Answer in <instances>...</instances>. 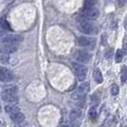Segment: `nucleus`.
<instances>
[{"instance_id":"1","label":"nucleus","mask_w":127,"mask_h":127,"mask_svg":"<svg viewBox=\"0 0 127 127\" xmlns=\"http://www.w3.org/2000/svg\"><path fill=\"white\" fill-rule=\"evenodd\" d=\"M78 29L80 30V32L86 34H93L96 32V28L92 23H90L88 20L85 19H82L78 22Z\"/></svg>"},{"instance_id":"2","label":"nucleus","mask_w":127,"mask_h":127,"mask_svg":"<svg viewBox=\"0 0 127 127\" xmlns=\"http://www.w3.org/2000/svg\"><path fill=\"white\" fill-rule=\"evenodd\" d=\"M99 15V11L96 8H84L81 13V16L85 20H95Z\"/></svg>"},{"instance_id":"3","label":"nucleus","mask_w":127,"mask_h":127,"mask_svg":"<svg viewBox=\"0 0 127 127\" xmlns=\"http://www.w3.org/2000/svg\"><path fill=\"white\" fill-rule=\"evenodd\" d=\"M73 67H74V70L76 72L78 80L83 81L86 78V76H87V72H88L87 68L84 65H82V64L76 63V62L73 63Z\"/></svg>"},{"instance_id":"4","label":"nucleus","mask_w":127,"mask_h":127,"mask_svg":"<svg viewBox=\"0 0 127 127\" xmlns=\"http://www.w3.org/2000/svg\"><path fill=\"white\" fill-rule=\"evenodd\" d=\"M22 39L23 37L18 34H7L2 37V44H16Z\"/></svg>"},{"instance_id":"5","label":"nucleus","mask_w":127,"mask_h":127,"mask_svg":"<svg viewBox=\"0 0 127 127\" xmlns=\"http://www.w3.org/2000/svg\"><path fill=\"white\" fill-rule=\"evenodd\" d=\"M0 78H1V81L8 82V81H11L12 79H13V75L11 71L2 67L0 69Z\"/></svg>"},{"instance_id":"6","label":"nucleus","mask_w":127,"mask_h":127,"mask_svg":"<svg viewBox=\"0 0 127 127\" xmlns=\"http://www.w3.org/2000/svg\"><path fill=\"white\" fill-rule=\"evenodd\" d=\"M90 54L85 51H77L76 53V58L77 61L81 63H87L90 60Z\"/></svg>"},{"instance_id":"7","label":"nucleus","mask_w":127,"mask_h":127,"mask_svg":"<svg viewBox=\"0 0 127 127\" xmlns=\"http://www.w3.org/2000/svg\"><path fill=\"white\" fill-rule=\"evenodd\" d=\"M16 51H17V45L16 44H2V47H1L2 54H5V55L13 54Z\"/></svg>"},{"instance_id":"8","label":"nucleus","mask_w":127,"mask_h":127,"mask_svg":"<svg viewBox=\"0 0 127 127\" xmlns=\"http://www.w3.org/2000/svg\"><path fill=\"white\" fill-rule=\"evenodd\" d=\"M2 99L3 101L10 102V103H16L18 101V96L16 95H11V94H4L2 93Z\"/></svg>"},{"instance_id":"9","label":"nucleus","mask_w":127,"mask_h":127,"mask_svg":"<svg viewBox=\"0 0 127 127\" xmlns=\"http://www.w3.org/2000/svg\"><path fill=\"white\" fill-rule=\"evenodd\" d=\"M81 119V112L80 110H73L70 114V120L72 121V122L76 123L79 122V120Z\"/></svg>"},{"instance_id":"10","label":"nucleus","mask_w":127,"mask_h":127,"mask_svg":"<svg viewBox=\"0 0 127 127\" xmlns=\"http://www.w3.org/2000/svg\"><path fill=\"white\" fill-rule=\"evenodd\" d=\"M77 43L80 47H89L92 44V39L85 37V36H80L77 39ZM91 48H92V46H91Z\"/></svg>"},{"instance_id":"11","label":"nucleus","mask_w":127,"mask_h":127,"mask_svg":"<svg viewBox=\"0 0 127 127\" xmlns=\"http://www.w3.org/2000/svg\"><path fill=\"white\" fill-rule=\"evenodd\" d=\"M89 89H90L89 82H84V83H82V84H80V86L78 87V89H77V93H78L79 95H81L84 96V95L89 92Z\"/></svg>"},{"instance_id":"12","label":"nucleus","mask_w":127,"mask_h":127,"mask_svg":"<svg viewBox=\"0 0 127 127\" xmlns=\"http://www.w3.org/2000/svg\"><path fill=\"white\" fill-rule=\"evenodd\" d=\"M11 120L13 122H16V123H20V122H23L25 121V116L22 113H16V114L11 115Z\"/></svg>"},{"instance_id":"13","label":"nucleus","mask_w":127,"mask_h":127,"mask_svg":"<svg viewBox=\"0 0 127 127\" xmlns=\"http://www.w3.org/2000/svg\"><path fill=\"white\" fill-rule=\"evenodd\" d=\"M5 111H6L7 113H9V114L13 115V114L19 113L20 112V109L16 105H6L5 106Z\"/></svg>"},{"instance_id":"14","label":"nucleus","mask_w":127,"mask_h":127,"mask_svg":"<svg viewBox=\"0 0 127 127\" xmlns=\"http://www.w3.org/2000/svg\"><path fill=\"white\" fill-rule=\"evenodd\" d=\"M94 78L97 83H101L103 81V77H102L101 72L99 71V69H95L94 71Z\"/></svg>"},{"instance_id":"15","label":"nucleus","mask_w":127,"mask_h":127,"mask_svg":"<svg viewBox=\"0 0 127 127\" xmlns=\"http://www.w3.org/2000/svg\"><path fill=\"white\" fill-rule=\"evenodd\" d=\"M0 24H1V28H2L3 31H12V28L9 24V22L6 21L5 19H1V23Z\"/></svg>"},{"instance_id":"16","label":"nucleus","mask_w":127,"mask_h":127,"mask_svg":"<svg viewBox=\"0 0 127 127\" xmlns=\"http://www.w3.org/2000/svg\"><path fill=\"white\" fill-rule=\"evenodd\" d=\"M92 99H91V101L93 102L95 105H97V103L99 102V98H100V93H99V91H97V92H95L94 95H92V97H91Z\"/></svg>"},{"instance_id":"17","label":"nucleus","mask_w":127,"mask_h":127,"mask_svg":"<svg viewBox=\"0 0 127 127\" xmlns=\"http://www.w3.org/2000/svg\"><path fill=\"white\" fill-rule=\"evenodd\" d=\"M115 57H116V61H117V62H121V61H122V57H123V52L121 51V49L117 50L116 55H115Z\"/></svg>"},{"instance_id":"18","label":"nucleus","mask_w":127,"mask_h":127,"mask_svg":"<svg viewBox=\"0 0 127 127\" xmlns=\"http://www.w3.org/2000/svg\"><path fill=\"white\" fill-rule=\"evenodd\" d=\"M4 94H11V95H16L17 93V88L16 87H10V88H6L3 90Z\"/></svg>"},{"instance_id":"19","label":"nucleus","mask_w":127,"mask_h":127,"mask_svg":"<svg viewBox=\"0 0 127 127\" xmlns=\"http://www.w3.org/2000/svg\"><path fill=\"white\" fill-rule=\"evenodd\" d=\"M127 78V69L126 66H123L122 68V71H121V82H125Z\"/></svg>"},{"instance_id":"20","label":"nucleus","mask_w":127,"mask_h":127,"mask_svg":"<svg viewBox=\"0 0 127 127\" xmlns=\"http://www.w3.org/2000/svg\"><path fill=\"white\" fill-rule=\"evenodd\" d=\"M119 92H120V88H119V86H118L117 84H113V85H112V87H111V93H112V95H117L118 94H119Z\"/></svg>"},{"instance_id":"21","label":"nucleus","mask_w":127,"mask_h":127,"mask_svg":"<svg viewBox=\"0 0 127 127\" xmlns=\"http://www.w3.org/2000/svg\"><path fill=\"white\" fill-rule=\"evenodd\" d=\"M89 117L91 120H94L95 117H96V112H95V107L94 106L93 108L90 109L89 111Z\"/></svg>"},{"instance_id":"22","label":"nucleus","mask_w":127,"mask_h":127,"mask_svg":"<svg viewBox=\"0 0 127 127\" xmlns=\"http://www.w3.org/2000/svg\"><path fill=\"white\" fill-rule=\"evenodd\" d=\"M95 4V1H92V0H87L84 2V8H93V6Z\"/></svg>"},{"instance_id":"23","label":"nucleus","mask_w":127,"mask_h":127,"mask_svg":"<svg viewBox=\"0 0 127 127\" xmlns=\"http://www.w3.org/2000/svg\"><path fill=\"white\" fill-rule=\"evenodd\" d=\"M10 59V57H9V55H5V54H2L1 55V62L2 63H8L9 60Z\"/></svg>"},{"instance_id":"24","label":"nucleus","mask_w":127,"mask_h":127,"mask_svg":"<svg viewBox=\"0 0 127 127\" xmlns=\"http://www.w3.org/2000/svg\"><path fill=\"white\" fill-rule=\"evenodd\" d=\"M14 127H30L29 125V123L27 122V121H23V122H20V123H16Z\"/></svg>"},{"instance_id":"25","label":"nucleus","mask_w":127,"mask_h":127,"mask_svg":"<svg viewBox=\"0 0 127 127\" xmlns=\"http://www.w3.org/2000/svg\"><path fill=\"white\" fill-rule=\"evenodd\" d=\"M62 127H74L72 124H66V125H63Z\"/></svg>"},{"instance_id":"26","label":"nucleus","mask_w":127,"mask_h":127,"mask_svg":"<svg viewBox=\"0 0 127 127\" xmlns=\"http://www.w3.org/2000/svg\"><path fill=\"white\" fill-rule=\"evenodd\" d=\"M100 127H102V126H100Z\"/></svg>"}]
</instances>
